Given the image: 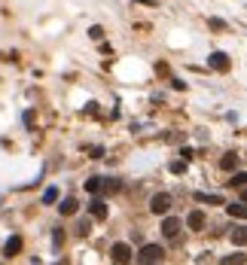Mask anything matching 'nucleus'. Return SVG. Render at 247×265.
Listing matches in <instances>:
<instances>
[{
    "instance_id": "f8f14e48",
    "label": "nucleus",
    "mask_w": 247,
    "mask_h": 265,
    "mask_svg": "<svg viewBox=\"0 0 247 265\" xmlns=\"http://www.w3.org/2000/svg\"><path fill=\"white\" fill-rule=\"evenodd\" d=\"M220 168H223V171H235V168H238V156H235V153H226V156L220 159Z\"/></svg>"
},
{
    "instance_id": "dca6fc26",
    "label": "nucleus",
    "mask_w": 247,
    "mask_h": 265,
    "mask_svg": "<svg viewBox=\"0 0 247 265\" xmlns=\"http://www.w3.org/2000/svg\"><path fill=\"white\" fill-rule=\"evenodd\" d=\"M195 198H198V201H208V204H223V198H220V195H205V192H195Z\"/></svg>"
},
{
    "instance_id": "9b49d317",
    "label": "nucleus",
    "mask_w": 247,
    "mask_h": 265,
    "mask_svg": "<svg viewBox=\"0 0 247 265\" xmlns=\"http://www.w3.org/2000/svg\"><path fill=\"white\" fill-rule=\"evenodd\" d=\"M58 207H61V213H64V216H73L76 211H80V201H76V198H64Z\"/></svg>"
},
{
    "instance_id": "6ab92c4d",
    "label": "nucleus",
    "mask_w": 247,
    "mask_h": 265,
    "mask_svg": "<svg viewBox=\"0 0 247 265\" xmlns=\"http://www.w3.org/2000/svg\"><path fill=\"white\" fill-rule=\"evenodd\" d=\"M186 171V159H177V162H171V174H183Z\"/></svg>"
},
{
    "instance_id": "0eeeda50",
    "label": "nucleus",
    "mask_w": 247,
    "mask_h": 265,
    "mask_svg": "<svg viewBox=\"0 0 247 265\" xmlns=\"http://www.w3.org/2000/svg\"><path fill=\"white\" fill-rule=\"evenodd\" d=\"M205 223H208V220H205V213H201V211H193V213L186 216V226L195 229V232H201V229H205Z\"/></svg>"
},
{
    "instance_id": "6e6552de",
    "label": "nucleus",
    "mask_w": 247,
    "mask_h": 265,
    "mask_svg": "<svg viewBox=\"0 0 247 265\" xmlns=\"http://www.w3.org/2000/svg\"><path fill=\"white\" fill-rule=\"evenodd\" d=\"M21 244H25V241H21L18 235H13V238H9V241H6V247H3V253H6V256H9V259H13V256H16V253H21Z\"/></svg>"
},
{
    "instance_id": "4be33fe9",
    "label": "nucleus",
    "mask_w": 247,
    "mask_h": 265,
    "mask_svg": "<svg viewBox=\"0 0 247 265\" xmlns=\"http://www.w3.org/2000/svg\"><path fill=\"white\" fill-rule=\"evenodd\" d=\"M211 28H214V31H223V28H226V25H223V21H220V18H211Z\"/></svg>"
},
{
    "instance_id": "1a4fd4ad",
    "label": "nucleus",
    "mask_w": 247,
    "mask_h": 265,
    "mask_svg": "<svg viewBox=\"0 0 247 265\" xmlns=\"http://www.w3.org/2000/svg\"><path fill=\"white\" fill-rule=\"evenodd\" d=\"M88 211H92V216H95V220H107V204L101 201V198H95L92 204H88Z\"/></svg>"
},
{
    "instance_id": "f03ea898",
    "label": "nucleus",
    "mask_w": 247,
    "mask_h": 265,
    "mask_svg": "<svg viewBox=\"0 0 247 265\" xmlns=\"http://www.w3.org/2000/svg\"><path fill=\"white\" fill-rule=\"evenodd\" d=\"M150 211L156 216H165L168 211H171V195H168V192H156L153 201H150Z\"/></svg>"
},
{
    "instance_id": "412c9836",
    "label": "nucleus",
    "mask_w": 247,
    "mask_h": 265,
    "mask_svg": "<svg viewBox=\"0 0 247 265\" xmlns=\"http://www.w3.org/2000/svg\"><path fill=\"white\" fill-rule=\"evenodd\" d=\"M104 189H107V192H119L122 183H119V180H104Z\"/></svg>"
},
{
    "instance_id": "2eb2a0df",
    "label": "nucleus",
    "mask_w": 247,
    "mask_h": 265,
    "mask_svg": "<svg viewBox=\"0 0 247 265\" xmlns=\"http://www.w3.org/2000/svg\"><path fill=\"white\" fill-rule=\"evenodd\" d=\"M247 256H244V253H232V256H223V265H241Z\"/></svg>"
},
{
    "instance_id": "39448f33",
    "label": "nucleus",
    "mask_w": 247,
    "mask_h": 265,
    "mask_svg": "<svg viewBox=\"0 0 247 265\" xmlns=\"http://www.w3.org/2000/svg\"><path fill=\"white\" fill-rule=\"evenodd\" d=\"M180 220H177V216H165V223H162V235L165 238H177V235H180Z\"/></svg>"
},
{
    "instance_id": "aec40b11",
    "label": "nucleus",
    "mask_w": 247,
    "mask_h": 265,
    "mask_svg": "<svg viewBox=\"0 0 247 265\" xmlns=\"http://www.w3.org/2000/svg\"><path fill=\"white\" fill-rule=\"evenodd\" d=\"M52 244H55V247H61V244H64V232H61V226L52 232Z\"/></svg>"
},
{
    "instance_id": "423d86ee",
    "label": "nucleus",
    "mask_w": 247,
    "mask_h": 265,
    "mask_svg": "<svg viewBox=\"0 0 247 265\" xmlns=\"http://www.w3.org/2000/svg\"><path fill=\"white\" fill-rule=\"evenodd\" d=\"M229 241H232L235 247H247V226L232 229V232H229Z\"/></svg>"
},
{
    "instance_id": "7ed1b4c3",
    "label": "nucleus",
    "mask_w": 247,
    "mask_h": 265,
    "mask_svg": "<svg viewBox=\"0 0 247 265\" xmlns=\"http://www.w3.org/2000/svg\"><path fill=\"white\" fill-rule=\"evenodd\" d=\"M110 259L119 262V265H125V262H131V259H134V253H131V247H128V244H122V241H119V244L110 247Z\"/></svg>"
},
{
    "instance_id": "f3484780",
    "label": "nucleus",
    "mask_w": 247,
    "mask_h": 265,
    "mask_svg": "<svg viewBox=\"0 0 247 265\" xmlns=\"http://www.w3.org/2000/svg\"><path fill=\"white\" fill-rule=\"evenodd\" d=\"M229 186H235V189H241V186H247V174H232V180H229Z\"/></svg>"
},
{
    "instance_id": "5701e85b",
    "label": "nucleus",
    "mask_w": 247,
    "mask_h": 265,
    "mask_svg": "<svg viewBox=\"0 0 247 265\" xmlns=\"http://www.w3.org/2000/svg\"><path fill=\"white\" fill-rule=\"evenodd\" d=\"M241 201H247V186H241Z\"/></svg>"
},
{
    "instance_id": "a211bd4d",
    "label": "nucleus",
    "mask_w": 247,
    "mask_h": 265,
    "mask_svg": "<svg viewBox=\"0 0 247 265\" xmlns=\"http://www.w3.org/2000/svg\"><path fill=\"white\" fill-rule=\"evenodd\" d=\"M88 37H92V40H104V28H101V25H92V28H88Z\"/></svg>"
},
{
    "instance_id": "4468645a",
    "label": "nucleus",
    "mask_w": 247,
    "mask_h": 265,
    "mask_svg": "<svg viewBox=\"0 0 247 265\" xmlns=\"http://www.w3.org/2000/svg\"><path fill=\"white\" fill-rule=\"evenodd\" d=\"M55 201H58V189L49 186L46 192H43V204H55Z\"/></svg>"
},
{
    "instance_id": "20e7f679",
    "label": "nucleus",
    "mask_w": 247,
    "mask_h": 265,
    "mask_svg": "<svg viewBox=\"0 0 247 265\" xmlns=\"http://www.w3.org/2000/svg\"><path fill=\"white\" fill-rule=\"evenodd\" d=\"M208 64L214 67V71L226 73V71H229V55H226V52H211V55H208Z\"/></svg>"
},
{
    "instance_id": "9d476101",
    "label": "nucleus",
    "mask_w": 247,
    "mask_h": 265,
    "mask_svg": "<svg viewBox=\"0 0 247 265\" xmlns=\"http://www.w3.org/2000/svg\"><path fill=\"white\" fill-rule=\"evenodd\" d=\"M229 216H235V220H247V201L244 204H226Z\"/></svg>"
},
{
    "instance_id": "ddd939ff",
    "label": "nucleus",
    "mask_w": 247,
    "mask_h": 265,
    "mask_svg": "<svg viewBox=\"0 0 247 265\" xmlns=\"http://www.w3.org/2000/svg\"><path fill=\"white\" fill-rule=\"evenodd\" d=\"M86 189L95 195V192H101V189H104V180H101V177H92V180H86Z\"/></svg>"
},
{
    "instance_id": "f257e3e1",
    "label": "nucleus",
    "mask_w": 247,
    "mask_h": 265,
    "mask_svg": "<svg viewBox=\"0 0 247 265\" xmlns=\"http://www.w3.org/2000/svg\"><path fill=\"white\" fill-rule=\"evenodd\" d=\"M165 259V250L159 244H143L138 253V262H162Z\"/></svg>"
}]
</instances>
